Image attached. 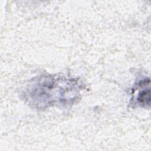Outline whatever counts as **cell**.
Masks as SVG:
<instances>
[{"label":"cell","instance_id":"1","mask_svg":"<svg viewBox=\"0 0 151 151\" xmlns=\"http://www.w3.org/2000/svg\"><path fill=\"white\" fill-rule=\"evenodd\" d=\"M81 90L82 84L76 78L43 74L30 81L25 97L38 109L54 106L67 107L78 100Z\"/></svg>","mask_w":151,"mask_h":151},{"label":"cell","instance_id":"2","mask_svg":"<svg viewBox=\"0 0 151 151\" xmlns=\"http://www.w3.org/2000/svg\"><path fill=\"white\" fill-rule=\"evenodd\" d=\"M132 103L138 106L147 107L150 105V88L149 78L140 80L134 85L132 92Z\"/></svg>","mask_w":151,"mask_h":151}]
</instances>
